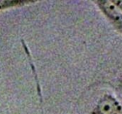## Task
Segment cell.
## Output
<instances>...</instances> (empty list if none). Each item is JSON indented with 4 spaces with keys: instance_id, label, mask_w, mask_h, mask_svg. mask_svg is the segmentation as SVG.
Segmentation results:
<instances>
[{
    "instance_id": "6da1fadb",
    "label": "cell",
    "mask_w": 122,
    "mask_h": 114,
    "mask_svg": "<svg viewBox=\"0 0 122 114\" xmlns=\"http://www.w3.org/2000/svg\"><path fill=\"white\" fill-rule=\"evenodd\" d=\"M119 111L120 106L117 101L113 97L106 96L100 101L93 114H118Z\"/></svg>"
},
{
    "instance_id": "7a4b0ae2",
    "label": "cell",
    "mask_w": 122,
    "mask_h": 114,
    "mask_svg": "<svg viewBox=\"0 0 122 114\" xmlns=\"http://www.w3.org/2000/svg\"><path fill=\"white\" fill-rule=\"evenodd\" d=\"M121 87H122V82H121Z\"/></svg>"
}]
</instances>
